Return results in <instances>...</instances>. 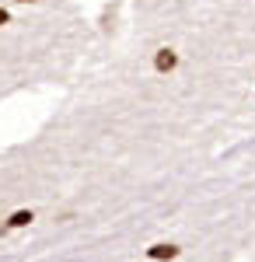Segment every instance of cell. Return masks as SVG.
<instances>
[{
  "instance_id": "obj_4",
  "label": "cell",
  "mask_w": 255,
  "mask_h": 262,
  "mask_svg": "<svg viewBox=\"0 0 255 262\" xmlns=\"http://www.w3.org/2000/svg\"><path fill=\"white\" fill-rule=\"evenodd\" d=\"M7 21H11V14H7V11L0 7V25H7Z\"/></svg>"
},
{
  "instance_id": "obj_2",
  "label": "cell",
  "mask_w": 255,
  "mask_h": 262,
  "mask_svg": "<svg viewBox=\"0 0 255 262\" xmlns=\"http://www.w3.org/2000/svg\"><path fill=\"white\" fill-rule=\"evenodd\" d=\"M147 255H151L154 262L175 259V255H178V245H154V248H147Z\"/></svg>"
},
{
  "instance_id": "obj_1",
  "label": "cell",
  "mask_w": 255,
  "mask_h": 262,
  "mask_svg": "<svg viewBox=\"0 0 255 262\" xmlns=\"http://www.w3.org/2000/svg\"><path fill=\"white\" fill-rule=\"evenodd\" d=\"M154 67L161 70V74H168V70H175V67H178V56L172 53V49H157V56H154Z\"/></svg>"
},
{
  "instance_id": "obj_3",
  "label": "cell",
  "mask_w": 255,
  "mask_h": 262,
  "mask_svg": "<svg viewBox=\"0 0 255 262\" xmlns=\"http://www.w3.org/2000/svg\"><path fill=\"white\" fill-rule=\"evenodd\" d=\"M35 217H32V210H18V213H11V221H7V227H25V224H32Z\"/></svg>"
}]
</instances>
